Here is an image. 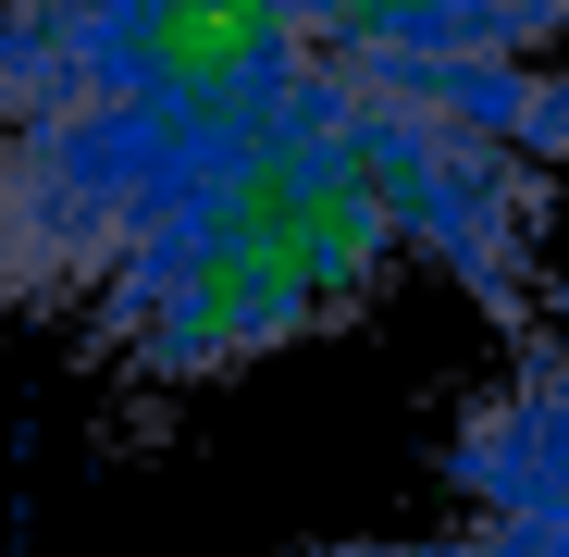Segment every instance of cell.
<instances>
[{
	"mask_svg": "<svg viewBox=\"0 0 569 557\" xmlns=\"http://www.w3.org/2000/svg\"><path fill=\"white\" fill-rule=\"evenodd\" d=\"M446 484H458L446 533L335 545V557H569V347L508 371V385L458 421Z\"/></svg>",
	"mask_w": 569,
	"mask_h": 557,
	"instance_id": "obj_2",
	"label": "cell"
},
{
	"mask_svg": "<svg viewBox=\"0 0 569 557\" xmlns=\"http://www.w3.org/2000/svg\"><path fill=\"white\" fill-rule=\"evenodd\" d=\"M557 186L569 74L409 0H0V310L137 385H223L409 272L520 310Z\"/></svg>",
	"mask_w": 569,
	"mask_h": 557,
	"instance_id": "obj_1",
	"label": "cell"
}]
</instances>
